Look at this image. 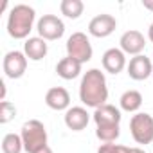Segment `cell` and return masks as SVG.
Listing matches in <instances>:
<instances>
[{"mask_svg":"<svg viewBox=\"0 0 153 153\" xmlns=\"http://www.w3.org/2000/svg\"><path fill=\"white\" fill-rule=\"evenodd\" d=\"M79 99L87 108H99L108 101V87L105 72L99 68H90L83 74L79 83Z\"/></svg>","mask_w":153,"mask_h":153,"instance_id":"6da1fadb","label":"cell"},{"mask_svg":"<svg viewBox=\"0 0 153 153\" xmlns=\"http://www.w3.org/2000/svg\"><path fill=\"white\" fill-rule=\"evenodd\" d=\"M36 20V11L27 4H16L11 7L7 15V34L15 40H27L31 38L29 33L33 31Z\"/></svg>","mask_w":153,"mask_h":153,"instance_id":"7a4b0ae2","label":"cell"},{"mask_svg":"<svg viewBox=\"0 0 153 153\" xmlns=\"http://www.w3.org/2000/svg\"><path fill=\"white\" fill-rule=\"evenodd\" d=\"M20 137L24 142V149L27 153H34L40 148L47 146V128L38 119H29L22 124Z\"/></svg>","mask_w":153,"mask_h":153,"instance_id":"3957f363","label":"cell"},{"mask_svg":"<svg viewBox=\"0 0 153 153\" xmlns=\"http://www.w3.org/2000/svg\"><path fill=\"white\" fill-rule=\"evenodd\" d=\"M130 133L137 144H151L153 142V115L146 112H137L130 119Z\"/></svg>","mask_w":153,"mask_h":153,"instance_id":"277c9868","label":"cell"},{"mask_svg":"<svg viewBox=\"0 0 153 153\" xmlns=\"http://www.w3.org/2000/svg\"><path fill=\"white\" fill-rule=\"evenodd\" d=\"M67 56L78 59L81 65L90 61L92 59V54H94V49H92V43L88 40V36L85 33H72L67 40Z\"/></svg>","mask_w":153,"mask_h":153,"instance_id":"5b68a950","label":"cell"},{"mask_svg":"<svg viewBox=\"0 0 153 153\" xmlns=\"http://www.w3.org/2000/svg\"><path fill=\"white\" fill-rule=\"evenodd\" d=\"M36 31L38 36L43 38L45 42H54L65 34V24L56 15H43L36 24Z\"/></svg>","mask_w":153,"mask_h":153,"instance_id":"8992f818","label":"cell"},{"mask_svg":"<svg viewBox=\"0 0 153 153\" xmlns=\"http://www.w3.org/2000/svg\"><path fill=\"white\" fill-rule=\"evenodd\" d=\"M4 74L11 79H20L27 70V56L22 51H9L2 61Z\"/></svg>","mask_w":153,"mask_h":153,"instance_id":"52a82bcc","label":"cell"},{"mask_svg":"<svg viewBox=\"0 0 153 153\" xmlns=\"http://www.w3.org/2000/svg\"><path fill=\"white\" fill-rule=\"evenodd\" d=\"M115 29H117V20H115V16H112L108 13H101L88 22V33L94 38H106Z\"/></svg>","mask_w":153,"mask_h":153,"instance_id":"ba28073f","label":"cell"},{"mask_svg":"<svg viewBox=\"0 0 153 153\" xmlns=\"http://www.w3.org/2000/svg\"><path fill=\"white\" fill-rule=\"evenodd\" d=\"M119 45H121V51L124 54L139 56V54H142V51L146 47V38L140 31L130 29V31L123 33V36L119 38Z\"/></svg>","mask_w":153,"mask_h":153,"instance_id":"9c48e42d","label":"cell"},{"mask_svg":"<svg viewBox=\"0 0 153 153\" xmlns=\"http://www.w3.org/2000/svg\"><path fill=\"white\" fill-rule=\"evenodd\" d=\"M128 70V76L133 79V81H144L148 79L151 72H153V61L144 56V54H139V56H133L126 67Z\"/></svg>","mask_w":153,"mask_h":153,"instance_id":"30bf717a","label":"cell"},{"mask_svg":"<svg viewBox=\"0 0 153 153\" xmlns=\"http://www.w3.org/2000/svg\"><path fill=\"white\" fill-rule=\"evenodd\" d=\"M101 63H103L105 72L114 74V76H117L119 72H123V70L128 67V63H126V54H124L121 49H115V47L105 51V54H103V58H101Z\"/></svg>","mask_w":153,"mask_h":153,"instance_id":"8fae6325","label":"cell"},{"mask_svg":"<svg viewBox=\"0 0 153 153\" xmlns=\"http://www.w3.org/2000/svg\"><path fill=\"white\" fill-rule=\"evenodd\" d=\"M88 123H90V114L87 112L85 106H70L65 112V126L72 131L85 130Z\"/></svg>","mask_w":153,"mask_h":153,"instance_id":"7c38bea8","label":"cell"},{"mask_svg":"<svg viewBox=\"0 0 153 153\" xmlns=\"http://www.w3.org/2000/svg\"><path fill=\"white\" fill-rule=\"evenodd\" d=\"M45 105L56 112H67L70 108V94L63 87H52L45 94Z\"/></svg>","mask_w":153,"mask_h":153,"instance_id":"4fadbf2b","label":"cell"},{"mask_svg":"<svg viewBox=\"0 0 153 153\" xmlns=\"http://www.w3.org/2000/svg\"><path fill=\"white\" fill-rule=\"evenodd\" d=\"M121 110L115 108L114 105H103L99 108L94 110L92 119L96 123V126H110V124H121Z\"/></svg>","mask_w":153,"mask_h":153,"instance_id":"5bb4252c","label":"cell"},{"mask_svg":"<svg viewBox=\"0 0 153 153\" xmlns=\"http://www.w3.org/2000/svg\"><path fill=\"white\" fill-rule=\"evenodd\" d=\"M47 52H49V45H47V42H45L43 38H40V36H31V38H27L25 43H24V54H25L27 59H31V61H40V59H43V58L47 56Z\"/></svg>","mask_w":153,"mask_h":153,"instance_id":"9a60e30c","label":"cell"},{"mask_svg":"<svg viewBox=\"0 0 153 153\" xmlns=\"http://www.w3.org/2000/svg\"><path fill=\"white\" fill-rule=\"evenodd\" d=\"M81 67H83V65H81L78 59H74V58H70V56H65L63 59L58 61V65H56V74L59 76L61 79L70 81V79H76V78L81 74Z\"/></svg>","mask_w":153,"mask_h":153,"instance_id":"2e32d148","label":"cell"},{"mask_svg":"<svg viewBox=\"0 0 153 153\" xmlns=\"http://www.w3.org/2000/svg\"><path fill=\"white\" fill-rule=\"evenodd\" d=\"M119 106L128 114H137V110L142 106V94L139 90H126L119 97Z\"/></svg>","mask_w":153,"mask_h":153,"instance_id":"e0dca14e","label":"cell"},{"mask_svg":"<svg viewBox=\"0 0 153 153\" xmlns=\"http://www.w3.org/2000/svg\"><path fill=\"white\" fill-rule=\"evenodd\" d=\"M59 11L63 16L70 18V20H76L79 18L85 11V4L81 0H61L59 2Z\"/></svg>","mask_w":153,"mask_h":153,"instance_id":"ac0fdd59","label":"cell"},{"mask_svg":"<svg viewBox=\"0 0 153 153\" xmlns=\"http://www.w3.org/2000/svg\"><path fill=\"white\" fill-rule=\"evenodd\" d=\"M121 135V124H110V126H96V137L108 144V142H115Z\"/></svg>","mask_w":153,"mask_h":153,"instance_id":"d6986e66","label":"cell"},{"mask_svg":"<svg viewBox=\"0 0 153 153\" xmlns=\"http://www.w3.org/2000/svg\"><path fill=\"white\" fill-rule=\"evenodd\" d=\"M24 142L20 133H7L2 139V153H22Z\"/></svg>","mask_w":153,"mask_h":153,"instance_id":"ffe728a7","label":"cell"},{"mask_svg":"<svg viewBox=\"0 0 153 153\" xmlns=\"http://www.w3.org/2000/svg\"><path fill=\"white\" fill-rule=\"evenodd\" d=\"M16 115V106L9 101H2L0 103V124H7L15 119Z\"/></svg>","mask_w":153,"mask_h":153,"instance_id":"44dd1931","label":"cell"},{"mask_svg":"<svg viewBox=\"0 0 153 153\" xmlns=\"http://www.w3.org/2000/svg\"><path fill=\"white\" fill-rule=\"evenodd\" d=\"M97 153H130V148L128 146H123V144L108 142V144H101L97 148Z\"/></svg>","mask_w":153,"mask_h":153,"instance_id":"7402d4cb","label":"cell"},{"mask_svg":"<svg viewBox=\"0 0 153 153\" xmlns=\"http://www.w3.org/2000/svg\"><path fill=\"white\" fill-rule=\"evenodd\" d=\"M142 7L148 11H153V0H142Z\"/></svg>","mask_w":153,"mask_h":153,"instance_id":"603a6c76","label":"cell"},{"mask_svg":"<svg viewBox=\"0 0 153 153\" xmlns=\"http://www.w3.org/2000/svg\"><path fill=\"white\" fill-rule=\"evenodd\" d=\"M34 153H52V149H51V146L47 144V146H43V148H40L38 151H34Z\"/></svg>","mask_w":153,"mask_h":153,"instance_id":"cb8c5ba5","label":"cell"},{"mask_svg":"<svg viewBox=\"0 0 153 153\" xmlns=\"http://www.w3.org/2000/svg\"><path fill=\"white\" fill-rule=\"evenodd\" d=\"M148 40L153 43V24L149 25V29H148Z\"/></svg>","mask_w":153,"mask_h":153,"instance_id":"d4e9b609","label":"cell"},{"mask_svg":"<svg viewBox=\"0 0 153 153\" xmlns=\"http://www.w3.org/2000/svg\"><path fill=\"white\" fill-rule=\"evenodd\" d=\"M130 153H146L142 148H130Z\"/></svg>","mask_w":153,"mask_h":153,"instance_id":"484cf974","label":"cell"}]
</instances>
